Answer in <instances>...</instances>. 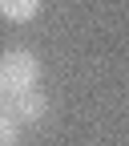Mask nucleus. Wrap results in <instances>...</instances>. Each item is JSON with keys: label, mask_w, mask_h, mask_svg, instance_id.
I'll return each mask as SVG.
<instances>
[{"label": "nucleus", "mask_w": 129, "mask_h": 146, "mask_svg": "<svg viewBox=\"0 0 129 146\" xmlns=\"http://www.w3.org/2000/svg\"><path fill=\"white\" fill-rule=\"evenodd\" d=\"M0 89L8 98L28 94V89H41V57L28 49H8L0 53Z\"/></svg>", "instance_id": "f257e3e1"}, {"label": "nucleus", "mask_w": 129, "mask_h": 146, "mask_svg": "<svg viewBox=\"0 0 129 146\" xmlns=\"http://www.w3.org/2000/svg\"><path fill=\"white\" fill-rule=\"evenodd\" d=\"M4 114H8L12 122H20V126H36V122H45V118H48V98L41 94V89L16 94V98H8Z\"/></svg>", "instance_id": "f03ea898"}, {"label": "nucleus", "mask_w": 129, "mask_h": 146, "mask_svg": "<svg viewBox=\"0 0 129 146\" xmlns=\"http://www.w3.org/2000/svg\"><path fill=\"white\" fill-rule=\"evenodd\" d=\"M41 4L45 0H0V16L12 21V25H28V21H36Z\"/></svg>", "instance_id": "7ed1b4c3"}, {"label": "nucleus", "mask_w": 129, "mask_h": 146, "mask_svg": "<svg viewBox=\"0 0 129 146\" xmlns=\"http://www.w3.org/2000/svg\"><path fill=\"white\" fill-rule=\"evenodd\" d=\"M16 142H20V122H12L0 110V146H16Z\"/></svg>", "instance_id": "20e7f679"}, {"label": "nucleus", "mask_w": 129, "mask_h": 146, "mask_svg": "<svg viewBox=\"0 0 129 146\" xmlns=\"http://www.w3.org/2000/svg\"><path fill=\"white\" fill-rule=\"evenodd\" d=\"M0 110H4V89H0Z\"/></svg>", "instance_id": "39448f33"}]
</instances>
